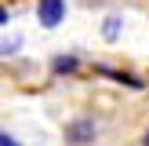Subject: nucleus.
<instances>
[{
	"mask_svg": "<svg viewBox=\"0 0 149 146\" xmlns=\"http://www.w3.org/2000/svg\"><path fill=\"white\" fill-rule=\"evenodd\" d=\"M36 22L44 29H55L65 22V0H36Z\"/></svg>",
	"mask_w": 149,
	"mask_h": 146,
	"instance_id": "f257e3e1",
	"label": "nucleus"
},
{
	"mask_svg": "<svg viewBox=\"0 0 149 146\" xmlns=\"http://www.w3.org/2000/svg\"><path fill=\"white\" fill-rule=\"evenodd\" d=\"M95 131H98V128H95L91 117H73V121L65 124V142H69V146H87L95 139Z\"/></svg>",
	"mask_w": 149,
	"mask_h": 146,
	"instance_id": "f03ea898",
	"label": "nucleus"
},
{
	"mask_svg": "<svg viewBox=\"0 0 149 146\" xmlns=\"http://www.w3.org/2000/svg\"><path fill=\"white\" fill-rule=\"evenodd\" d=\"M77 55H58L55 58V62H51V69H55V73H77Z\"/></svg>",
	"mask_w": 149,
	"mask_h": 146,
	"instance_id": "7ed1b4c3",
	"label": "nucleus"
},
{
	"mask_svg": "<svg viewBox=\"0 0 149 146\" xmlns=\"http://www.w3.org/2000/svg\"><path fill=\"white\" fill-rule=\"evenodd\" d=\"M102 36H106V40H116V36H120V18H106V26H102Z\"/></svg>",
	"mask_w": 149,
	"mask_h": 146,
	"instance_id": "20e7f679",
	"label": "nucleus"
},
{
	"mask_svg": "<svg viewBox=\"0 0 149 146\" xmlns=\"http://www.w3.org/2000/svg\"><path fill=\"white\" fill-rule=\"evenodd\" d=\"M15 48H18V40H0V55H11Z\"/></svg>",
	"mask_w": 149,
	"mask_h": 146,
	"instance_id": "39448f33",
	"label": "nucleus"
},
{
	"mask_svg": "<svg viewBox=\"0 0 149 146\" xmlns=\"http://www.w3.org/2000/svg\"><path fill=\"white\" fill-rule=\"evenodd\" d=\"M0 146H18V139L7 135V131H0Z\"/></svg>",
	"mask_w": 149,
	"mask_h": 146,
	"instance_id": "423d86ee",
	"label": "nucleus"
},
{
	"mask_svg": "<svg viewBox=\"0 0 149 146\" xmlns=\"http://www.w3.org/2000/svg\"><path fill=\"white\" fill-rule=\"evenodd\" d=\"M7 18H11V15H7V7L0 4V26H7Z\"/></svg>",
	"mask_w": 149,
	"mask_h": 146,
	"instance_id": "0eeeda50",
	"label": "nucleus"
},
{
	"mask_svg": "<svg viewBox=\"0 0 149 146\" xmlns=\"http://www.w3.org/2000/svg\"><path fill=\"white\" fill-rule=\"evenodd\" d=\"M142 146H149V131H146V135H142Z\"/></svg>",
	"mask_w": 149,
	"mask_h": 146,
	"instance_id": "6e6552de",
	"label": "nucleus"
}]
</instances>
